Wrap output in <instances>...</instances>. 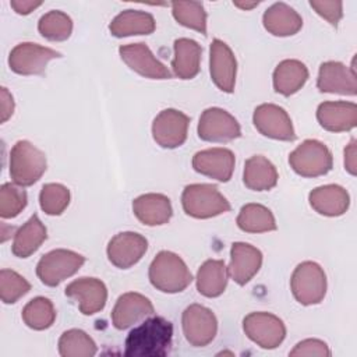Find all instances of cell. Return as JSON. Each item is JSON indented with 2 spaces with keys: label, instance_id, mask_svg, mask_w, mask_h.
<instances>
[{
  "label": "cell",
  "instance_id": "b9f144b4",
  "mask_svg": "<svg viewBox=\"0 0 357 357\" xmlns=\"http://www.w3.org/2000/svg\"><path fill=\"white\" fill-rule=\"evenodd\" d=\"M1 123H6L14 113V99L7 88H1Z\"/></svg>",
  "mask_w": 357,
  "mask_h": 357
},
{
  "label": "cell",
  "instance_id": "836d02e7",
  "mask_svg": "<svg viewBox=\"0 0 357 357\" xmlns=\"http://www.w3.org/2000/svg\"><path fill=\"white\" fill-rule=\"evenodd\" d=\"M96 350L93 339L81 329H68L59 339V353L63 357H91Z\"/></svg>",
  "mask_w": 357,
  "mask_h": 357
},
{
  "label": "cell",
  "instance_id": "4dcf8cb0",
  "mask_svg": "<svg viewBox=\"0 0 357 357\" xmlns=\"http://www.w3.org/2000/svg\"><path fill=\"white\" fill-rule=\"evenodd\" d=\"M229 272L222 259L205 261L197 273V290L205 297L220 296L227 286Z\"/></svg>",
  "mask_w": 357,
  "mask_h": 357
},
{
  "label": "cell",
  "instance_id": "d6a6232c",
  "mask_svg": "<svg viewBox=\"0 0 357 357\" xmlns=\"http://www.w3.org/2000/svg\"><path fill=\"white\" fill-rule=\"evenodd\" d=\"M56 319V310L53 303L46 297H35L22 310V321L35 331H43L53 325Z\"/></svg>",
  "mask_w": 357,
  "mask_h": 357
},
{
  "label": "cell",
  "instance_id": "7c38bea8",
  "mask_svg": "<svg viewBox=\"0 0 357 357\" xmlns=\"http://www.w3.org/2000/svg\"><path fill=\"white\" fill-rule=\"evenodd\" d=\"M190 117L177 109L162 110L152 123V137L155 142L167 149L183 145L187 139Z\"/></svg>",
  "mask_w": 357,
  "mask_h": 357
},
{
  "label": "cell",
  "instance_id": "8992f818",
  "mask_svg": "<svg viewBox=\"0 0 357 357\" xmlns=\"http://www.w3.org/2000/svg\"><path fill=\"white\" fill-rule=\"evenodd\" d=\"M290 167L301 177H318L332 169V153L317 139L303 141L289 156Z\"/></svg>",
  "mask_w": 357,
  "mask_h": 357
},
{
  "label": "cell",
  "instance_id": "277c9868",
  "mask_svg": "<svg viewBox=\"0 0 357 357\" xmlns=\"http://www.w3.org/2000/svg\"><path fill=\"white\" fill-rule=\"evenodd\" d=\"M181 205L188 216L208 219L230 211L229 201L212 184H190L181 195Z\"/></svg>",
  "mask_w": 357,
  "mask_h": 357
},
{
  "label": "cell",
  "instance_id": "7a4b0ae2",
  "mask_svg": "<svg viewBox=\"0 0 357 357\" xmlns=\"http://www.w3.org/2000/svg\"><path fill=\"white\" fill-rule=\"evenodd\" d=\"M149 280L163 293H180L192 280L185 262L172 251H160L149 265Z\"/></svg>",
  "mask_w": 357,
  "mask_h": 357
},
{
  "label": "cell",
  "instance_id": "ee69618b",
  "mask_svg": "<svg viewBox=\"0 0 357 357\" xmlns=\"http://www.w3.org/2000/svg\"><path fill=\"white\" fill-rule=\"evenodd\" d=\"M42 4V1H32V0H11L10 6L14 8L17 14L26 15L35 8H38Z\"/></svg>",
  "mask_w": 357,
  "mask_h": 357
},
{
  "label": "cell",
  "instance_id": "9c48e42d",
  "mask_svg": "<svg viewBox=\"0 0 357 357\" xmlns=\"http://www.w3.org/2000/svg\"><path fill=\"white\" fill-rule=\"evenodd\" d=\"M181 324L185 340L194 347L208 346L218 332L215 314L201 304L188 305L183 312Z\"/></svg>",
  "mask_w": 357,
  "mask_h": 357
},
{
  "label": "cell",
  "instance_id": "d4e9b609",
  "mask_svg": "<svg viewBox=\"0 0 357 357\" xmlns=\"http://www.w3.org/2000/svg\"><path fill=\"white\" fill-rule=\"evenodd\" d=\"M265 29L275 36H291L303 26L300 14L286 3L272 4L262 17Z\"/></svg>",
  "mask_w": 357,
  "mask_h": 357
},
{
  "label": "cell",
  "instance_id": "d590c367",
  "mask_svg": "<svg viewBox=\"0 0 357 357\" xmlns=\"http://www.w3.org/2000/svg\"><path fill=\"white\" fill-rule=\"evenodd\" d=\"M172 11L174 20L191 29L206 35V13L199 1H173Z\"/></svg>",
  "mask_w": 357,
  "mask_h": 357
},
{
  "label": "cell",
  "instance_id": "e0dca14e",
  "mask_svg": "<svg viewBox=\"0 0 357 357\" xmlns=\"http://www.w3.org/2000/svg\"><path fill=\"white\" fill-rule=\"evenodd\" d=\"M121 60L135 73L152 79H169L172 77L145 43H130L119 49Z\"/></svg>",
  "mask_w": 357,
  "mask_h": 357
},
{
  "label": "cell",
  "instance_id": "ab89813d",
  "mask_svg": "<svg viewBox=\"0 0 357 357\" xmlns=\"http://www.w3.org/2000/svg\"><path fill=\"white\" fill-rule=\"evenodd\" d=\"M310 6L315 10L318 15L325 18L331 25L336 26L343 15V3L342 1H324V0H311Z\"/></svg>",
  "mask_w": 357,
  "mask_h": 357
},
{
  "label": "cell",
  "instance_id": "f546056e",
  "mask_svg": "<svg viewBox=\"0 0 357 357\" xmlns=\"http://www.w3.org/2000/svg\"><path fill=\"white\" fill-rule=\"evenodd\" d=\"M47 230L38 215L31 216L14 234L11 251L18 258L31 257L46 240Z\"/></svg>",
  "mask_w": 357,
  "mask_h": 357
},
{
  "label": "cell",
  "instance_id": "3957f363",
  "mask_svg": "<svg viewBox=\"0 0 357 357\" xmlns=\"http://www.w3.org/2000/svg\"><path fill=\"white\" fill-rule=\"evenodd\" d=\"M46 156L29 141H17L10 152V177L14 184L28 187L46 172Z\"/></svg>",
  "mask_w": 357,
  "mask_h": 357
},
{
  "label": "cell",
  "instance_id": "ffe728a7",
  "mask_svg": "<svg viewBox=\"0 0 357 357\" xmlns=\"http://www.w3.org/2000/svg\"><path fill=\"white\" fill-rule=\"evenodd\" d=\"M153 314V305L148 297L128 291L121 294L112 311V321L116 329H127L138 321Z\"/></svg>",
  "mask_w": 357,
  "mask_h": 357
},
{
  "label": "cell",
  "instance_id": "603a6c76",
  "mask_svg": "<svg viewBox=\"0 0 357 357\" xmlns=\"http://www.w3.org/2000/svg\"><path fill=\"white\" fill-rule=\"evenodd\" d=\"M132 211L137 219L146 226H159L170 220L173 208L170 199L163 194L149 192L132 201Z\"/></svg>",
  "mask_w": 357,
  "mask_h": 357
},
{
  "label": "cell",
  "instance_id": "e575fe53",
  "mask_svg": "<svg viewBox=\"0 0 357 357\" xmlns=\"http://www.w3.org/2000/svg\"><path fill=\"white\" fill-rule=\"evenodd\" d=\"M38 31L43 38L49 40L61 42L70 38L73 32V21L66 13L60 10H52L40 17L38 22Z\"/></svg>",
  "mask_w": 357,
  "mask_h": 357
},
{
  "label": "cell",
  "instance_id": "8d00e7d4",
  "mask_svg": "<svg viewBox=\"0 0 357 357\" xmlns=\"http://www.w3.org/2000/svg\"><path fill=\"white\" fill-rule=\"evenodd\" d=\"M39 204L45 213L50 216L61 215L70 204V190L59 183H47L40 190Z\"/></svg>",
  "mask_w": 357,
  "mask_h": 357
},
{
  "label": "cell",
  "instance_id": "7402d4cb",
  "mask_svg": "<svg viewBox=\"0 0 357 357\" xmlns=\"http://www.w3.org/2000/svg\"><path fill=\"white\" fill-rule=\"evenodd\" d=\"M322 128L332 132L350 131L357 126V106L353 102H324L317 109Z\"/></svg>",
  "mask_w": 357,
  "mask_h": 357
},
{
  "label": "cell",
  "instance_id": "74e56055",
  "mask_svg": "<svg viewBox=\"0 0 357 357\" xmlns=\"http://www.w3.org/2000/svg\"><path fill=\"white\" fill-rule=\"evenodd\" d=\"M31 290L29 282L11 269L0 271V297L4 304H13Z\"/></svg>",
  "mask_w": 357,
  "mask_h": 357
},
{
  "label": "cell",
  "instance_id": "2e32d148",
  "mask_svg": "<svg viewBox=\"0 0 357 357\" xmlns=\"http://www.w3.org/2000/svg\"><path fill=\"white\" fill-rule=\"evenodd\" d=\"M66 296L78 303L84 315H93L103 310L107 300V289L100 279L79 278L67 284Z\"/></svg>",
  "mask_w": 357,
  "mask_h": 357
},
{
  "label": "cell",
  "instance_id": "f35d334b",
  "mask_svg": "<svg viewBox=\"0 0 357 357\" xmlns=\"http://www.w3.org/2000/svg\"><path fill=\"white\" fill-rule=\"evenodd\" d=\"M26 206V192L21 187L4 183L0 188V216L11 219L18 216Z\"/></svg>",
  "mask_w": 357,
  "mask_h": 357
},
{
  "label": "cell",
  "instance_id": "f6af8a7d",
  "mask_svg": "<svg viewBox=\"0 0 357 357\" xmlns=\"http://www.w3.org/2000/svg\"><path fill=\"white\" fill-rule=\"evenodd\" d=\"M234 6H237V7L243 8V10H250V8L257 7V6H258V1H254V3H238V1H236Z\"/></svg>",
  "mask_w": 357,
  "mask_h": 357
},
{
  "label": "cell",
  "instance_id": "8fae6325",
  "mask_svg": "<svg viewBox=\"0 0 357 357\" xmlns=\"http://www.w3.org/2000/svg\"><path fill=\"white\" fill-rule=\"evenodd\" d=\"M241 135L238 121L225 109L208 107L198 123V137L206 142H227Z\"/></svg>",
  "mask_w": 357,
  "mask_h": 357
},
{
  "label": "cell",
  "instance_id": "4fadbf2b",
  "mask_svg": "<svg viewBox=\"0 0 357 357\" xmlns=\"http://www.w3.org/2000/svg\"><path fill=\"white\" fill-rule=\"evenodd\" d=\"M255 128L265 137L279 141H293L296 132L287 112L273 103H262L252 114Z\"/></svg>",
  "mask_w": 357,
  "mask_h": 357
},
{
  "label": "cell",
  "instance_id": "30bf717a",
  "mask_svg": "<svg viewBox=\"0 0 357 357\" xmlns=\"http://www.w3.org/2000/svg\"><path fill=\"white\" fill-rule=\"evenodd\" d=\"M61 57L59 52L32 42L18 43L8 56L11 71L20 75H38L46 70L50 60Z\"/></svg>",
  "mask_w": 357,
  "mask_h": 357
},
{
  "label": "cell",
  "instance_id": "5bb4252c",
  "mask_svg": "<svg viewBox=\"0 0 357 357\" xmlns=\"http://www.w3.org/2000/svg\"><path fill=\"white\" fill-rule=\"evenodd\" d=\"M146 238L135 231H123L110 238L107 244L109 261L120 269H128L135 265L146 252Z\"/></svg>",
  "mask_w": 357,
  "mask_h": 357
},
{
  "label": "cell",
  "instance_id": "4316f807",
  "mask_svg": "<svg viewBox=\"0 0 357 357\" xmlns=\"http://www.w3.org/2000/svg\"><path fill=\"white\" fill-rule=\"evenodd\" d=\"M278 170L273 163L262 155H254L245 160L243 181L252 191H268L278 183Z\"/></svg>",
  "mask_w": 357,
  "mask_h": 357
},
{
  "label": "cell",
  "instance_id": "d6986e66",
  "mask_svg": "<svg viewBox=\"0 0 357 357\" xmlns=\"http://www.w3.org/2000/svg\"><path fill=\"white\" fill-rule=\"evenodd\" d=\"M317 86L321 92L353 96L357 93L356 73L340 61L322 63L318 73Z\"/></svg>",
  "mask_w": 357,
  "mask_h": 357
},
{
  "label": "cell",
  "instance_id": "52a82bcc",
  "mask_svg": "<svg viewBox=\"0 0 357 357\" xmlns=\"http://www.w3.org/2000/svg\"><path fill=\"white\" fill-rule=\"evenodd\" d=\"M84 262L85 257L75 251L64 248L52 250L39 259L36 275L43 284L54 287L64 279L77 273Z\"/></svg>",
  "mask_w": 357,
  "mask_h": 357
},
{
  "label": "cell",
  "instance_id": "6da1fadb",
  "mask_svg": "<svg viewBox=\"0 0 357 357\" xmlns=\"http://www.w3.org/2000/svg\"><path fill=\"white\" fill-rule=\"evenodd\" d=\"M173 325L163 317H151L135 326L126 339V356L163 357L172 349Z\"/></svg>",
  "mask_w": 357,
  "mask_h": 357
},
{
  "label": "cell",
  "instance_id": "9a60e30c",
  "mask_svg": "<svg viewBox=\"0 0 357 357\" xmlns=\"http://www.w3.org/2000/svg\"><path fill=\"white\" fill-rule=\"evenodd\" d=\"M209 71L213 84L223 92L234 91L237 61L231 49L220 39H213L209 47Z\"/></svg>",
  "mask_w": 357,
  "mask_h": 357
},
{
  "label": "cell",
  "instance_id": "f1b7e54d",
  "mask_svg": "<svg viewBox=\"0 0 357 357\" xmlns=\"http://www.w3.org/2000/svg\"><path fill=\"white\" fill-rule=\"evenodd\" d=\"M201 46L188 38H180L174 40V57L172 68L176 77L181 79H191L199 73Z\"/></svg>",
  "mask_w": 357,
  "mask_h": 357
},
{
  "label": "cell",
  "instance_id": "1f68e13d",
  "mask_svg": "<svg viewBox=\"0 0 357 357\" xmlns=\"http://www.w3.org/2000/svg\"><path fill=\"white\" fill-rule=\"evenodd\" d=\"M237 226L247 233L276 230V220L271 209L261 204H245L237 216Z\"/></svg>",
  "mask_w": 357,
  "mask_h": 357
},
{
  "label": "cell",
  "instance_id": "ba28073f",
  "mask_svg": "<svg viewBox=\"0 0 357 357\" xmlns=\"http://www.w3.org/2000/svg\"><path fill=\"white\" fill-rule=\"evenodd\" d=\"M243 329L250 340L262 349H276L286 337L283 321L271 312H251L243 321Z\"/></svg>",
  "mask_w": 357,
  "mask_h": 357
},
{
  "label": "cell",
  "instance_id": "60d3db41",
  "mask_svg": "<svg viewBox=\"0 0 357 357\" xmlns=\"http://www.w3.org/2000/svg\"><path fill=\"white\" fill-rule=\"evenodd\" d=\"M290 356H318L328 357L331 356V350L324 340L319 339H305L298 342L294 349L289 353Z\"/></svg>",
  "mask_w": 357,
  "mask_h": 357
},
{
  "label": "cell",
  "instance_id": "484cf974",
  "mask_svg": "<svg viewBox=\"0 0 357 357\" xmlns=\"http://www.w3.org/2000/svg\"><path fill=\"white\" fill-rule=\"evenodd\" d=\"M308 79V68L294 59L280 61L273 71V88L283 96H290L304 86Z\"/></svg>",
  "mask_w": 357,
  "mask_h": 357
},
{
  "label": "cell",
  "instance_id": "7bdbcfd3",
  "mask_svg": "<svg viewBox=\"0 0 357 357\" xmlns=\"http://www.w3.org/2000/svg\"><path fill=\"white\" fill-rule=\"evenodd\" d=\"M356 155H357V152H356V139H351L350 144L344 149V169L353 176L356 174V166H357Z\"/></svg>",
  "mask_w": 357,
  "mask_h": 357
},
{
  "label": "cell",
  "instance_id": "cb8c5ba5",
  "mask_svg": "<svg viewBox=\"0 0 357 357\" xmlns=\"http://www.w3.org/2000/svg\"><path fill=\"white\" fill-rule=\"evenodd\" d=\"M308 201L311 208L324 216H340L350 205L349 192L337 184H326L314 188Z\"/></svg>",
  "mask_w": 357,
  "mask_h": 357
},
{
  "label": "cell",
  "instance_id": "83f0119b",
  "mask_svg": "<svg viewBox=\"0 0 357 357\" xmlns=\"http://www.w3.org/2000/svg\"><path fill=\"white\" fill-rule=\"evenodd\" d=\"M155 18L145 11L126 10L117 14L110 25L109 31L116 38H124L131 35H149L155 31Z\"/></svg>",
  "mask_w": 357,
  "mask_h": 357
},
{
  "label": "cell",
  "instance_id": "5b68a950",
  "mask_svg": "<svg viewBox=\"0 0 357 357\" xmlns=\"http://www.w3.org/2000/svg\"><path fill=\"white\" fill-rule=\"evenodd\" d=\"M290 287L300 304H319L326 294V275L317 262L304 261L293 271Z\"/></svg>",
  "mask_w": 357,
  "mask_h": 357
},
{
  "label": "cell",
  "instance_id": "44dd1931",
  "mask_svg": "<svg viewBox=\"0 0 357 357\" xmlns=\"http://www.w3.org/2000/svg\"><path fill=\"white\" fill-rule=\"evenodd\" d=\"M262 265V252L248 243H234L230 250L229 276L240 286L248 283Z\"/></svg>",
  "mask_w": 357,
  "mask_h": 357
},
{
  "label": "cell",
  "instance_id": "ac0fdd59",
  "mask_svg": "<svg viewBox=\"0 0 357 357\" xmlns=\"http://www.w3.org/2000/svg\"><path fill=\"white\" fill-rule=\"evenodd\" d=\"M234 163V153L226 148H209L192 156V167L195 172L222 183L231 178Z\"/></svg>",
  "mask_w": 357,
  "mask_h": 357
}]
</instances>
